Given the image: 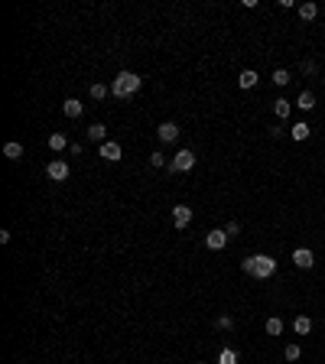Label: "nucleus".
<instances>
[{
  "instance_id": "10",
  "label": "nucleus",
  "mask_w": 325,
  "mask_h": 364,
  "mask_svg": "<svg viewBox=\"0 0 325 364\" xmlns=\"http://www.w3.org/2000/svg\"><path fill=\"white\" fill-rule=\"evenodd\" d=\"M189 221H192V208H189V205H176V208H172V225H176V228H186Z\"/></svg>"
},
{
  "instance_id": "20",
  "label": "nucleus",
  "mask_w": 325,
  "mask_h": 364,
  "mask_svg": "<svg viewBox=\"0 0 325 364\" xmlns=\"http://www.w3.org/2000/svg\"><path fill=\"white\" fill-rule=\"evenodd\" d=\"M49 147L56 150V153H59V150H65V147H68V140H65V134H52V137H49Z\"/></svg>"
},
{
  "instance_id": "4",
  "label": "nucleus",
  "mask_w": 325,
  "mask_h": 364,
  "mask_svg": "<svg viewBox=\"0 0 325 364\" xmlns=\"http://www.w3.org/2000/svg\"><path fill=\"white\" fill-rule=\"evenodd\" d=\"M46 176L52 182H65L68 179V163H65V159H52V163L46 166Z\"/></svg>"
},
{
  "instance_id": "5",
  "label": "nucleus",
  "mask_w": 325,
  "mask_h": 364,
  "mask_svg": "<svg viewBox=\"0 0 325 364\" xmlns=\"http://www.w3.org/2000/svg\"><path fill=\"white\" fill-rule=\"evenodd\" d=\"M293 263H296L299 270H309L312 263H315V257H312L309 247H296V251H293Z\"/></svg>"
},
{
  "instance_id": "18",
  "label": "nucleus",
  "mask_w": 325,
  "mask_h": 364,
  "mask_svg": "<svg viewBox=\"0 0 325 364\" xmlns=\"http://www.w3.org/2000/svg\"><path fill=\"white\" fill-rule=\"evenodd\" d=\"M315 13H319V7H315V4H303V7H299V16H303L306 23L315 20Z\"/></svg>"
},
{
  "instance_id": "9",
  "label": "nucleus",
  "mask_w": 325,
  "mask_h": 364,
  "mask_svg": "<svg viewBox=\"0 0 325 364\" xmlns=\"http://www.w3.org/2000/svg\"><path fill=\"white\" fill-rule=\"evenodd\" d=\"M85 137L91 140V143H108V127H104V124H91V127L85 130Z\"/></svg>"
},
{
  "instance_id": "2",
  "label": "nucleus",
  "mask_w": 325,
  "mask_h": 364,
  "mask_svg": "<svg viewBox=\"0 0 325 364\" xmlns=\"http://www.w3.org/2000/svg\"><path fill=\"white\" fill-rule=\"evenodd\" d=\"M111 91L117 94V98H130V94H137V91H140V75H137V72H120L117 78H114Z\"/></svg>"
},
{
  "instance_id": "3",
  "label": "nucleus",
  "mask_w": 325,
  "mask_h": 364,
  "mask_svg": "<svg viewBox=\"0 0 325 364\" xmlns=\"http://www.w3.org/2000/svg\"><path fill=\"white\" fill-rule=\"evenodd\" d=\"M192 166H195V153H192V150H179V153L172 156L169 169H172V173H189Z\"/></svg>"
},
{
  "instance_id": "23",
  "label": "nucleus",
  "mask_w": 325,
  "mask_h": 364,
  "mask_svg": "<svg viewBox=\"0 0 325 364\" xmlns=\"http://www.w3.org/2000/svg\"><path fill=\"white\" fill-rule=\"evenodd\" d=\"M299 354H303V348H299V345H286L283 358H286V361H299Z\"/></svg>"
},
{
  "instance_id": "1",
  "label": "nucleus",
  "mask_w": 325,
  "mask_h": 364,
  "mask_svg": "<svg viewBox=\"0 0 325 364\" xmlns=\"http://www.w3.org/2000/svg\"><path fill=\"white\" fill-rule=\"evenodd\" d=\"M241 270L251 273V277H257V280H267V277L277 273V260L270 254H254V257H244L241 260Z\"/></svg>"
},
{
  "instance_id": "24",
  "label": "nucleus",
  "mask_w": 325,
  "mask_h": 364,
  "mask_svg": "<svg viewBox=\"0 0 325 364\" xmlns=\"http://www.w3.org/2000/svg\"><path fill=\"white\" fill-rule=\"evenodd\" d=\"M104 94H108V88H104L101 82H98V85H91V98H94V101H101Z\"/></svg>"
},
{
  "instance_id": "17",
  "label": "nucleus",
  "mask_w": 325,
  "mask_h": 364,
  "mask_svg": "<svg viewBox=\"0 0 325 364\" xmlns=\"http://www.w3.org/2000/svg\"><path fill=\"white\" fill-rule=\"evenodd\" d=\"M273 114H277L280 120H286V117H289V101H283V98H277V101H273Z\"/></svg>"
},
{
  "instance_id": "28",
  "label": "nucleus",
  "mask_w": 325,
  "mask_h": 364,
  "mask_svg": "<svg viewBox=\"0 0 325 364\" xmlns=\"http://www.w3.org/2000/svg\"><path fill=\"white\" fill-rule=\"evenodd\" d=\"M150 163H153V166H163L166 156H163V153H150Z\"/></svg>"
},
{
  "instance_id": "15",
  "label": "nucleus",
  "mask_w": 325,
  "mask_h": 364,
  "mask_svg": "<svg viewBox=\"0 0 325 364\" xmlns=\"http://www.w3.org/2000/svg\"><path fill=\"white\" fill-rule=\"evenodd\" d=\"M296 108L312 111V108H315V94H312V91H299V98H296Z\"/></svg>"
},
{
  "instance_id": "25",
  "label": "nucleus",
  "mask_w": 325,
  "mask_h": 364,
  "mask_svg": "<svg viewBox=\"0 0 325 364\" xmlns=\"http://www.w3.org/2000/svg\"><path fill=\"white\" fill-rule=\"evenodd\" d=\"M215 325H218V328H234V319H231V316H218Z\"/></svg>"
},
{
  "instance_id": "13",
  "label": "nucleus",
  "mask_w": 325,
  "mask_h": 364,
  "mask_svg": "<svg viewBox=\"0 0 325 364\" xmlns=\"http://www.w3.org/2000/svg\"><path fill=\"white\" fill-rule=\"evenodd\" d=\"M312 134V127H309V124H293V127H289V137H293V140H306V137H309Z\"/></svg>"
},
{
  "instance_id": "27",
  "label": "nucleus",
  "mask_w": 325,
  "mask_h": 364,
  "mask_svg": "<svg viewBox=\"0 0 325 364\" xmlns=\"http://www.w3.org/2000/svg\"><path fill=\"white\" fill-rule=\"evenodd\" d=\"M303 72H306V75H315V72H319V65L309 62V59H303Z\"/></svg>"
},
{
  "instance_id": "26",
  "label": "nucleus",
  "mask_w": 325,
  "mask_h": 364,
  "mask_svg": "<svg viewBox=\"0 0 325 364\" xmlns=\"http://www.w3.org/2000/svg\"><path fill=\"white\" fill-rule=\"evenodd\" d=\"M224 234H228V237H234V234H241V225H238V221H228V228H224Z\"/></svg>"
},
{
  "instance_id": "21",
  "label": "nucleus",
  "mask_w": 325,
  "mask_h": 364,
  "mask_svg": "<svg viewBox=\"0 0 325 364\" xmlns=\"http://www.w3.org/2000/svg\"><path fill=\"white\" fill-rule=\"evenodd\" d=\"M289 82H293V78H289L286 68H277V72H273V85H277V88H283V85H289Z\"/></svg>"
},
{
  "instance_id": "16",
  "label": "nucleus",
  "mask_w": 325,
  "mask_h": 364,
  "mask_svg": "<svg viewBox=\"0 0 325 364\" xmlns=\"http://www.w3.org/2000/svg\"><path fill=\"white\" fill-rule=\"evenodd\" d=\"M267 335H283V319H280V316L267 319Z\"/></svg>"
},
{
  "instance_id": "14",
  "label": "nucleus",
  "mask_w": 325,
  "mask_h": 364,
  "mask_svg": "<svg viewBox=\"0 0 325 364\" xmlns=\"http://www.w3.org/2000/svg\"><path fill=\"white\" fill-rule=\"evenodd\" d=\"M293 328H296V335H309V332H312V319H309V316H296Z\"/></svg>"
},
{
  "instance_id": "7",
  "label": "nucleus",
  "mask_w": 325,
  "mask_h": 364,
  "mask_svg": "<svg viewBox=\"0 0 325 364\" xmlns=\"http://www.w3.org/2000/svg\"><path fill=\"white\" fill-rule=\"evenodd\" d=\"M120 153H124V150H120V143H114V140H108V143H101V147H98V156H104L108 163H117Z\"/></svg>"
},
{
  "instance_id": "6",
  "label": "nucleus",
  "mask_w": 325,
  "mask_h": 364,
  "mask_svg": "<svg viewBox=\"0 0 325 364\" xmlns=\"http://www.w3.org/2000/svg\"><path fill=\"white\" fill-rule=\"evenodd\" d=\"M156 137H160L163 143H176V137H179V127H176L172 120H163L160 127H156Z\"/></svg>"
},
{
  "instance_id": "19",
  "label": "nucleus",
  "mask_w": 325,
  "mask_h": 364,
  "mask_svg": "<svg viewBox=\"0 0 325 364\" xmlns=\"http://www.w3.org/2000/svg\"><path fill=\"white\" fill-rule=\"evenodd\" d=\"M218 364H238V351H234V348H224L221 354H218Z\"/></svg>"
},
{
  "instance_id": "8",
  "label": "nucleus",
  "mask_w": 325,
  "mask_h": 364,
  "mask_svg": "<svg viewBox=\"0 0 325 364\" xmlns=\"http://www.w3.org/2000/svg\"><path fill=\"white\" fill-rule=\"evenodd\" d=\"M205 244L212 247V251H221V247L228 244V234H224V228H215V231H208V237H205Z\"/></svg>"
},
{
  "instance_id": "22",
  "label": "nucleus",
  "mask_w": 325,
  "mask_h": 364,
  "mask_svg": "<svg viewBox=\"0 0 325 364\" xmlns=\"http://www.w3.org/2000/svg\"><path fill=\"white\" fill-rule=\"evenodd\" d=\"M4 156H7V159H20V156H23V147H20V143H7V147H4Z\"/></svg>"
},
{
  "instance_id": "12",
  "label": "nucleus",
  "mask_w": 325,
  "mask_h": 364,
  "mask_svg": "<svg viewBox=\"0 0 325 364\" xmlns=\"http://www.w3.org/2000/svg\"><path fill=\"white\" fill-rule=\"evenodd\" d=\"M257 82H260V78H257V72H254V68H244V72L238 75V85H241V88H254Z\"/></svg>"
},
{
  "instance_id": "11",
  "label": "nucleus",
  "mask_w": 325,
  "mask_h": 364,
  "mask_svg": "<svg viewBox=\"0 0 325 364\" xmlns=\"http://www.w3.org/2000/svg\"><path fill=\"white\" fill-rule=\"evenodd\" d=\"M82 111H85V108H82V101H75V98H68V101L62 104V114H65V117H72V120H75V117H82Z\"/></svg>"
}]
</instances>
